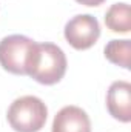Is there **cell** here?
Segmentation results:
<instances>
[{"mask_svg":"<svg viewBox=\"0 0 131 132\" xmlns=\"http://www.w3.org/2000/svg\"><path fill=\"white\" fill-rule=\"evenodd\" d=\"M66 72L65 52L54 43H34L26 63V75L40 85H56Z\"/></svg>","mask_w":131,"mask_h":132,"instance_id":"obj_1","label":"cell"},{"mask_svg":"<svg viewBox=\"0 0 131 132\" xmlns=\"http://www.w3.org/2000/svg\"><path fill=\"white\" fill-rule=\"evenodd\" d=\"M48 108L34 95L16 98L8 108V123L16 132H39L46 123Z\"/></svg>","mask_w":131,"mask_h":132,"instance_id":"obj_2","label":"cell"},{"mask_svg":"<svg viewBox=\"0 0 131 132\" xmlns=\"http://www.w3.org/2000/svg\"><path fill=\"white\" fill-rule=\"evenodd\" d=\"M35 43L26 35L14 34L2 38L0 42V66L16 75H26V63Z\"/></svg>","mask_w":131,"mask_h":132,"instance_id":"obj_3","label":"cell"},{"mask_svg":"<svg viewBox=\"0 0 131 132\" xmlns=\"http://www.w3.org/2000/svg\"><path fill=\"white\" fill-rule=\"evenodd\" d=\"M66 42L77 51L90 49L100 37V26L96 17L90 14H79L68 20L65 25Z\"/></svg>","mask_w":131,"mask_h":132,"instance_id":"obj_4","label":"cell"},{"mask_svg":"<svg viewBox=\"0 0 131 132\" xmlns=\"http://www.w3.org/2000/svg\"><path fill=\"white\" fill-rule=\"evenodd\" d=\"M106 108L113 118L122 123L131 121V85L128 81L111 83L106 92Z\"/></svg>","mask_w":131,"mask_h":132,"instance_id":"obj_5","label":"cell"},{"mask_svg":"<svg viewBox=\"0 0 131 132\" xmlns=\"http://www.w3.org/2000/svg\"><path fill=\"white\" fill-rule=\"evenodd\" d=\"M53 132H91L90 117L77 106H65L54 117Z\"/></svg>","mask_w":131,"mask_h":132,"instance_id":"obj_6","label":"cell"},{"mask_svg":"<svg viewBox=\"0 0 131 132\" xmlns=\"http://www.w3.org/2000/svg\"><path fill=\"white\" fill-rule=\"evenodd\" d=\"M105 25L113 32L127 34L131 29V9L128 3H114L105 14Z\"/></svg>","mask_w":131,"mask_h":132,"instance_id":"obj_7","label":"cell"},{"mask_svg":"<svg viewBox=\"0 0 131 132\" xmlns=\"http://www.w3.org/2000/svg\"><path fill=\"white\" fill-rule=\"evenodd\" d=\"M105 59L113 65L130 69L131 68V42L130 40H111L105 46Z\"/></svg>","mask_w":131,"mask_h":132,"instance_id":"obj_8","label":"cell"},{"mask_svg":"<svg viewBox=\"0 0 131 132\" xmlns=\"http://www.w3.org/2000/svg\"><path fill=\"white\" fill-rule=\"evenodd\" d=\"M77 3H80V5H85V6H99V5H102L105 0H76Z\"/></svg>","mask_w":131,"mask_h":132,"instance_id":"obj_9","label":"cell"}]
</instances>
